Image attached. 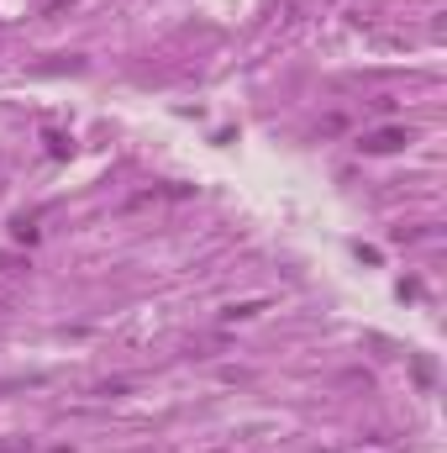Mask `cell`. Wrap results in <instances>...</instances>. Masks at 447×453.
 I'll return each mask as SVG.
<instances>
[{
  "label": "cell",
  "mask_w": 447,
  "mask_h": 453,
  "mask_svg": "<svg viewBox=\"0 0 447 453\" xmlns=\"http://www.w3.org/2000/svg\"><path fill=\"white\" fill-rule=\"evenodd\" d=\"M405 143V132H374V137H368V148H379V153H384V148H400Z\"/></svg>",
  "instance_id": "obj_1"
}]
</instances>
